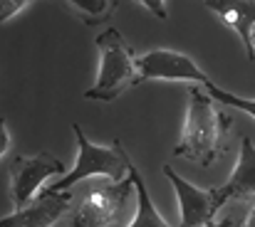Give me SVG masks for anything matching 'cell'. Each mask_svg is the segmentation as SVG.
<instances>
[{"mask_svg":"<svg viewBox=\"0 0 255 227\" xmlns=\"http://www.w3.org/2000/svg\"><path fill=\"white\" fill-rule=\"evenodd\" d=\"M241 227H255V203H253V208H251V213L246 215V220H243Z\"/></svg>","mask_w":255,"mask_h":227,"instance_id":"e0dca14e","label":"cell"},{"mask_svg":"<svg viewBox=\"0 0 255 227\" xmlns=\"http://www.w3.org/2000/svg\"><path fill=\"white\" fill-rule=\"evenodd\" d=\"M188 94L191 99H188L186 124L181 141L173 149V155L193 160L198 165H211L221 153L228 119H223V114L216 109V99L206 89L201 91L198 86H193Z\"/></svg>","mask_w":255,"mask_h":227,"instance_id":"6da1fadb","label":"cell"},{"mask_svg":"<svg viewBox=\"0 0 255 227\" xmlns=\"http://www.w3.org/2000/svg\"><path fill=\"white\" fill-rule=\"evenodd\" d=\"M72 131H75V139H77V160H75V168L70 173H65L62 178H57L55 183H50L42 193H65L70 190L72 185H77L80 180L87 178H94V175H104L114 183L124 180V173H127V151L122 146V141L114 144V149H104V146H97L92 141H87V136L82 134L80 124H72Z\"/></svg>","mask_w":255,"mask_h":227,"instance_id":"3957f363","label":"cell"},{"mask_svg":"<svg viewBox=\"0 0 255 227\" xmlns=\"http://www.w3.org/2000/svg\"><path fill=\"white\" fill-rule=\"evenodd\" d=\"M131 190H134V180L129 173L119 183H112L104 188H92L75 215L72 227H109L112 223H117Z\"/></svg>","mask_w":255,"mask_h":227,"instance_id":"5b68a950","label":"cell"},{"mask_svg":"<svg viewBox=\"0 0 255 227\" xmlns=\"http://www.w3.org/2000/svg\"><path fill=\"white\" fill-rule=\"evenodd\" d=\"M216 101H221V104H226V106H231V109H238V111H246L248 116H253L255 119V99H243V96H236V94H228V91H223L221 86H216L213 81H208L206 86H203Z\"/></svg>","mask_w":255,"mask_h":227,"instance_id":"4fadbf2b","label":"cell"},{"mask_svg":"<svg viewBox=\"0 0 255 227\" xmlns=\"http://www.w3.org/2000/svg\"><path fill=\"white\" fill-rule=\"evenodd\" d=\"M89 25L102 22L109 17V12L114 10V0H67Z\"/></svg>","mask_w":255,"mask_h":227,"instance_id":"7c38bea8","label":"cell"},{"mask_svg":"<svg viewBox=\"0 0 255 227\" xmlns=\"http://www.w3.org/2000/svg\"><path fill=\"white\" fill-rule=\"evenodd\" d=\"M139 5H144L151 15H156L159 20H166V5H164V0H136Z\"/></svg>","mask_w":255,"mask_h":227,"instance_id":"9a60e30c","label":"cell"},{"mask_svg":"<svg viewBox=\"0 0 255 227\" xmlns=\"http://www.w3.org/2000/svg\"><path fill=\"white\" fill-rule=\"evenodd\" d=\"M127 173L131 175L134 193H136V215H134V223L129 227H169L161 220V215L156 213V208L151 203V195H149V190H146V185H144L136 165L131 163V158H127Z\"/></svg>","mask_w":255,"mask_h":227,"instance_id":"8fae6325","label":"cell"},{"mask_svg":"<svg viewBox=\"0 0 255 227\" xmlns=\"http://www.w3.org/2000/svg\"><path fill=\"white\" fill-rule=\"evenodd\" d=\"M97 50H99V72H97L94 86L85 91V99L114 101L129 86L139 84L136 57L131 47L124 42V37L119 35V30L114 27H107L97 37Z\"/></svg>","mask_w":255,"mask_h":227,"instance_id":"7a4b0ae2","label":"cell"},{"mask_svg":"<svg viewBox=\"0 0 255 227\" xmlns=\"http://www.w3.org/2000/svg\"><path fill=\"white\" fill-rule=\"evenodd\" d=\"M27 5H32V0H0V22L5 25Z\"/></svg>","mask_w":255,"mask_h":227,"instance_id":"5bb4252c","label":"cell"},{"mask_svg":"<svg viewBox=\"0 0 255 227\" xmlns=\"http://www.w3.org/2000/svg\"><path fill=\"white\" fill-rule=\"evenodd\" d=\"M7 149H10L7 126H5V121H0V158H5V155H7Z\"/></svg>","mask_w":255,"mask_h":227,"instance_id":"2e32d148","label":"cell"},{"mask_svg":"<svg viewBox=\"0 0 255 227\" xmlns=\"http://www.w3.org/2000/svg\"><path fill=\"white\" fill-rule=\"evenodd\" d=\"M213 195H216L218 208L226 205L231 198L255 195V146L248 136L241 141L238 160H236V165H233L231 178H228L221 188H213Z\"/></svg>","mask_w":255,"mask_h":227,"instance_id":"9c48e42d","label":"cell"},{"mask_svg":"<svg viewBox=\"0 0 255 227\" xmlns=\"http://www.w3.org/2000/svg\"><path fill=\"white\" fill-rule=\"evenodd\" d=\"M70 205H72L70 193H40L30 205L2 218L0 227H52L70 210Z\"/></svg>","mask_w":255,"mask_h":227,"instance_id":"ba28073f","label":"cell"},{"mask_svg":"<svg viewBox=\"0 0 255 227\" xmlns=\"http://www.w3.org/2000/svg\"><path fill=\"white\" fill-rule=\"evenodd\" d=\"M251 45H253V55H255V27H253V35H251Z\"/></svg>","mask_w":255,"mask_h":227,"instance_id":"d6986e66","label":"cell"},{"mask_svg":"<svg viewBox=\"0 0 255 227\" xmlns=\"http://www.w3.org/2000/svg\"><path fill=\"white\" fill-rule=\"evenodd\" d=\"M206 7L228 27H233L243 45L248 57L255 60L253 55V45H251V35L255 27V0H206Z\"/></svg>","mask_w":255,"mask_h":227,"instance_id":"30bf717a","label":"cell"},{"mask_svg":"<svg viewBox=\"0 0 255 227\" xmlns=\"http://www.w3.org/2000/svg\"><path fill=\"white\" fill-rule=\"evenodd\" d=\"M65 173V165L60 158L50 153H35V155H20L10 168V193L15 210H22L30 205L40 193L42 185L52 178Z\"/></svg>","mask_w":255,"mask_h":227,"instance_id":"277c9868","label":"cell"},{"mask_svg":"<svg viewBox=\"0 0 255 227\" xmlns=\"http://www.w3.org/2000/svg\"><path fill=\"white\" fill-rule=\"evenodd\" d=\"M208 227H233V223L226 218V220H218V223H213V225H208Z\"/></svg>","mask_w":255,"mask_h":227,"instance_id":"ac0fdd59","label":"cell"},{"mask_svg":"<svg viewBox=\"0 0 255 227\" xmlns=\"http://www.w3.org/2000/svg\"><path fill=\"white\" fill-rule=\"evenodd\" d=\"M136 70H139V84L141 81H196V84H208L211 79L198 70V65L176 50H151L141 57H136Z\"/></svg>","mask_w":255,"mask_h":227,"instance_id":"8992f818","label":"cell"},{"mask_svg":"<svg viewBox=\"0 0 255 227\" xmlns=\"http://www.w3.org/2000/svg\"><path fill=\"white\" fill-rule=\"evenodd\" d=\"M164 175L171 180L176 200H178V227H208L213 225V215L218 210L213 190H201L186 178H181L171 165L164 163Z\"/></svg>","mask_w":255,"mask_h":227,"instance_id":"52a82bcc","label":"cell"}]
</instances>
